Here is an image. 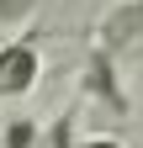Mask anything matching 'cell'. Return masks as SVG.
<instances>
[{
    "label": "cell",
    "instance_id": "7a4b0ae2",
    "mask_svg": "<svg viewBox=\"0 0 143 148\" xmlns=\"http://www.w3.org/2000/svg\"><path fill=\"white\" fill-rule=\"evenodd\" d=\"M96 48L111 58H143V0H111L96 21Z\"/></svg>",
    "mask_w": 143,
    "mask_h": 148
},
{
    "label": "cell",
    "instance_id": "6da1fadb",
    "mask_svg": "<svg viewBox=\"0 0 143 148\" xmlns=\"http://www.w3.org/2000/svg\"><path fill=\"white\" fill-rule=\"evenodd\" d=\"M117 69H122V64L111 58V53L90 48L85 64H80V101H96L101 111H111L117 122H127V116H133V95L122 90V74H117Z\"/></svg>",
    "mask_w": 143,
    "mask_h": 148
},
{
    "label": "cell",
    "instance_id": "5b68a950",
    "mask_svg": "<svg viewBox=\"0 0 143 148\" xmlns=\"http://www.w3.org/2000/svg\"><path fill=\"white\" fill-rule=\"evenodd\" d=\"M74 122H80V106H69L64 116H58V122L48 127V138H43V148H74V143H80V138H74Z\"/></svg>",
    "mask_w": 143,
    "mask_h": 148
},
{
    "label": "cell",
    "instance_id": "8992f818",
    "mask_svg": "<svg viewBox=\"0 0 143 148\" xmlns=\"http://www.w3.org/2000/svg\"><path fill=\"white\" fill-rule=\"evenodd\" d=\"M37 16V0H0V27H21Z\"/></svg>",
    "mask_w": 143,
    "mask_h": 148
},
{
    "label": "cell",
    "instance_id": "52a82bcc",
    "mask_svg": "<svg viewBox=\"0 0 143 148\" xmlns=\"http://www.w3.org/2000/svg\"><path fill=\"white\" fill-rule=\"evenodd\" d=\"M74 148H127L122 138H106V132H90V138H80Z\"/></svg>",
    "mask_w": 143,
    "mask_h": 148
},
{
    "label": "cell",
    "instance_id": "3957f363",
    "mask_svg": "<svg viewBox=\"0 0 143 148\" xmlns=\"http://www.w3.org/2000/svg\"><path fill=\"white\" fill-rule=\"evenodd\" d=\"M43 79V53L32 37L0 42V101H27Z\"/></svg>",
    "mask_w": 143,
    "mask_h": 148
},
{
    "label": "cell",
    "instance_id": "277c9868",
    "mask_svg": "<svg viewBox=\"0 0 143 148\" xmlns=\"http://www.w3.org/2000/svg\"><path fill=\"white\" fill-rule=\"evenodd\" d=\"M0 148H43V127L32 116H11L0 127Z\"/></svg>",
    "mask_w": 143,
    "mask_h": 148
}]
</instances>
